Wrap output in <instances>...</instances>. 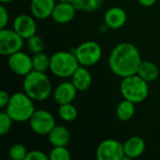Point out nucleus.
Segmentation results:
<instances>
[{"label": "nucleus", "mask_w": 160, "mask_h": 160, "mask_svg": "<svg viewBox=\"0 0 160 160\" xmlns=\"http://www.w3.org/2000/svg\"><path fill=\"white\" fill-rule=\"evenodd\" d=\"M22 87L34 101H44L52 94V83L45 72L32 70L24 76Z\"/></svg>", "instance_id": "f03ea898"}, {"label": "nucleus", "mask_w": 160, "mask_h": 160, "mask_svg": "<svg viewBox=\"0 0 160 160\" xmlns=\"http://www.w3.org/2000/svg\"><path fill=\"white\" fill-rule=\"evenodd\" d=\"M80 64L71 52L59 51L51 56L50 70L58 78H71Z\"/></svg>", "instance_id": "39448f33"}, {"label": "nucleus", "mask_w": 160, "mask_h": 160, "mask_svg": "<svg viewBox=\"0 0 160 160\" xmlns=\"http://www.w3.org/2000/svg\"><path fill=\"white\" fill-rule=\"evenodd\" d=\"M71 82L78 91H86L92 84V75L86 67L80 66L71 76Z\"/></svg>", "instance_id": "f3484780"}, {"label": "nucleus", "mask_w": 160, "mask_h": 160, "mask_svg": "<svg viewBox=\"0 0 160 160\" xmlns=\"http://www.w3.org/2000/svg\"><path fill=\"white\" fill-rule=\"evenodd\" d=\"M135 114V103L124 99L116 108V116L121 121H128Z\"/></svg>", "instance_id": "aec40b11"}, {"label": "nucleus", "mask_w": 160, "mask_h": 160, "mask_svg": "<svg viewBox=\"0 0 160 160\" xmlns=\"http://www.w3.org/2000/svg\"><path fill=\"white\" fill-rule=\"evenodd\" d=\"M58 114L63 121L72 122L77 118L78 111L77 108L72 103H68V104L59 105Z\"/></svg>", "instance_id": "4be33fe9"}, {"label": "nucleus", "mask_w": 160, "mask_h": 160, "mask_svg": "<svg viewBox=\"0 0 160 160\" xmlns=\"http://www.w3.org/2000/svg\"><path fill=\"white\" fill-rule=\"evenodd\" d=\"M36 18L33 15L21 14L18 15L13 22V29L24 39H28L37 33Z\"/></svg>", "instance_id": "9b49d317"}, {"label": "nucleus", "mask_w": 160, "mask_h": 160, "mask_svg": "<svg viewBox=\"0 0 160 160\" xmlns=\"http://www.w3.org/2000/svg\"><path fill=\"white\" fill-rule=\"evenodd\" d=\"M108 62L113 74L125 78L137 74L142 60L135 45L129 42H121L112 50Z\"/></svg>", "instance_id": "f257e3e1"}, {"label": "nucleus", "mask_w": 160, "mask_h": 160, "mask_svg": "<svg viewBox=\"0 0 160 160\" xmlns=\"http://www.w3.org/2000/svg\"><path fill=\"white\" fill-rule=\"evenodd\" d=\"M8 65L11 72L18 76H26L33 70L32 57L27 53L19 51L8 56Z\"/></svg>", "instance_id": "9d476101"}, {"label": "nucleus", "mask_w": 160, "mask_h": 160, "mask_svg": "<svg viewBox=\"0 0 160 160\" xmlns=\"http://www.w3.org/2000/svg\"><path fill=\"white\" fill-rule=\"evenodd\" d=\"M10 97L11 96H9L8 93L7 91H5V90H2L0 92V107L2 109L7 107V105H8L9 99H10Z\"/></svg>", "instance_id": "c756f323"}, {"label": "nucleus", "mask_w": 160, "mask_h": 160, "mask_svg": "<svg viewBox=\"0 0 160 160\" xmlns=\"http://www.w3.org/2000/svg\"><path fill=\"white\" fill-rule=\"evenodd\" d=\"M26 40H27L26 42L27 49L31 53L36 54V53H39L43 52L45 48V43L41 37L34 35Z\"/></svg>", "instance_id": "5701e85b"}, {"label": "nucleus", "mask_w": 160, "mask_h": 160, "mask_svg": "<svg viewBox=\"0 0 160 160\" xmlns=\"http://www.w3.org/2000/svg\"><path fill=\"white\" fill-rule=\"evenodd\" d=\"M23 40L24 38L13 28L0 29V53L4 56H9L21 51L23 46Z\"/></svg>", "instance_id": "0eeeda50"}, {"label": "nucleus", "mask_w": 160, "mask_h": 160, "mask_svg": "<svg viewBox=\"0 0 160 160\" xmlns=\"http://www.w3.org/2000/svg\"><path fill=\"white\" fill-rule=\"evenodd\" d=\"M99 0H83V10L86 12H91L96 10L99 7Z\"/></svg>", "instance_id": "cd10ccee"}, {"label": "nucleus", "mask_w": 160, "mask_h": 160, "mask_svg": "<svg viewBox=\"0 0 160 160\" xmlns=\"http://www.w3.org/2000/svg\"><path fill=\"white\" fill-rule=\"evenodd\" d=\"M3 4H7V3H10L11 1H13V0H0Z\"/></svg>", "instance_id": "473e14b6"}, {"label": "nucleus", "mask_w": 160, "mask_h": 160, "mask_svg": "<svg viewBox=\"0 0 160 160\" xmlns=\"http://www.w3.org/2000/svg\"><path fill=\"white\" fill-rule=\"evenodd\" d=\"M25 160H50V158L49 156L45 155V153H43L42 151L32 150L27 153Z\"/></svg>", "instance_id": "bb28decb"}, {"label": "nucleus", "mask_w": 160, "mask_h": 160, "mask_svg": "<svg viewBox=\"0 0 160 160\" xmlns=\"http://www.w3.org/2000/svg\"><path fill=\"white\" fill-rule=\"evenodd\" d=\"M145 150V142L139 136L130 137L124 143L125 156L122 160H130L141 157Z\"/></svg>", "instance_id": "2eb2a0df"}, {"label": "nucleus", "mask_w": 160, "mask_h": 160, "mask_svg": "<svg viewBox=\"0 0 160 160\" xmlns=\"http://www.w3.org/2000/svg\"><path fill=\"white\" fill-rule=\"evenodd\" d=\"M59 2H72L73 0H58Z\"/></svg>", "instance_id": "72a5a7b5"}, {"label": "nucleus", "mask_w": 160, "mask_h": 160, "mask_svg": "<svg viewBox=\"0 0 160 160\" xmlns=\"http://www.w3.org/2000/svg\"><path fill=\"white\" fill-rule=\"evenodd\" d=\"M13 119L8 114L6 111L0 112V135L4 136L9 132L12 126Z\"/></svg>", "instance_id": "a878e982"}, {"label": "nucleus", "mask_w": 160, "mask_h": 160, "mask_svg": "<svg viewBox=\"0 0 160 160\" xmlns=\"http://www.w3.org/2000/svg\"><path fill=\"white\" fill-rule=\"evenodd\" d=\"M76 11L71 2H59L53 8L52 18L57 23H68L74 19Z\"/></svg>", "instance_id": "4468645a"}, {"label": "nucleus", "mask_w": 160, "mask_h": 160, "mask_svg": "<svg viewBox=\"0 0 160 160\" xmlns=\"http://www.w3.org/2000/svg\"><path fill=\"white\" fill-rule=\"evenodd\" d=\"M49 158L50 160H70L71 155L67 146H53Z\"/></svg>", "instance_id": "b1692460"}, {"label": "nucleus", "mask_w": 160, "mask_h": 160, "mask_svg": "<svg viewBox=\"0 0 160 160\" xmlns=\"http://www.w3.org/2000/svg\"><path fill=\"white\" fill-rule=\"evenodd\" d=\"M100 2H102V1H107V0H99Z\"/></svg>", "instance_id": "f704fd0d"}, {"label": "nucleus", "mask_w": 160, "mask_h": 160, "mask_svg": "<svg viewBox=\"0 0 160 160\" xmlns=\"http://www.w3.org/2000/svg\"><path fill=\"white\" fill-rule=\"evenodd\" d=\"M78 90L72 82H63L59 83L53 91V98L58 105L72 103L76 98Z\"/></svg>", "instance_id": "f8f14e48"}, {"label": "nucleus", "mask_w": 160, "mask_h": 160, "mask_svg": "<svg viewBox=\"0 0 160 160\" xmlns=\"http://www.w3.org/2000/svg\"><path fill=\"white\" fill-rule=\"evenodd\" d=\"M55 5V0H31L30 10L36 19L45 20L52 17Z\"/></svg>", "instance_id": "dca6fc26"}, {"label": "nucleus", "mask_w": 160, "mask_h": 160, "mask_svg": "<svg viewBox=\"0 0 160 160\" xmlns=\"http://www.w3.org/2000/svg\"><path fill=\"white\" fill-rule=\"evenodd\" d=\"M32 61H33V70L39 71V72H46L48 69H50L51 57H49L43 52L34 54V56L32 57Z\"/></svg>", "instance_id": "412c9836"}, {"label": "nucleus", "mask_w": 160, "mask_h": 160, "mask_svg": "<svg viewBox=\"0 0 160 160\" xmlns=\"http://www.w3.org/2000/svg\"><path fill=\"white\" fill-rule=\"evenodd\" d=\"M71 3L76 10H83V0H73Z\"/></svg>", "instance_id": "7c9ffc66"}, {"label": "nucleus", "mask_w": 160, "mask_h": 160, "mask_svg": "<svg viewBox=\"0 0 160 160\" xmlns=\"http://www.w3.org/2000/svg\"><path fill=\"white\" fill-rule=\"evenodd\" d=\"M31 129L38 135H48L56 126L53 115L46 110L35 111L29 120Z\"/></svg>", "instance_id": "6e6552de"}, {"label": "nucleus", "mask_w": 160, "mask_h": 160, "mask_svg": "<svg viewBox=\"0 0 160 160\" xmlns=\"http://www.w3.org/2000/svg\"><path fill=\"white\" fill-rule=\"evenodd\" d=\"M0 29L6 28L8 22V12L4 6L0 7Z\"/></svg>", "instance_id": "c85d7f7f"}, {"label": "nucleus", "mask_w": 160, "mask_h": 160, "mask_svg": "<svg viewBox=\"0 0 160 160\" xmlns=\"http://www.w3.org/2000/svg\"><path fill=\"white\" fill-rule=\"evenodd\" d=\"M5 109L13 121L19 123L29 121L36 111L34 100L24 92H17L11 95Z\"/></svg>", "instance_id": "7ed1b4c3"}, {"label": "nucleus", "mask_w": 160, "mask_h": 160, "mask_svg": "<svg viewBox=\"0 0 160 160\" xmlns=\"http://www.w3.org/2000/svg\"><path fill=\"white\" fill-rule=\"evenodd\" d=\"M28 151L22 143H15L9 149V157L12 160H25Z\"/></svg>", "instance_id": "393cba45"}, {"label": "nucleus", "mask_w": 160, "mask_h": 160, "mask_svg": "<svg viewBox=\"0 0 160 160\" xmlns=\"http://www.w3.org/2000/svg\"><path fill=\"white\" fill-rule=\"evenodd\" d=\"M138 2L143 7H152L157 3V0H138Z\"/></svg>", "instance_id": "2f4dec72"}, {"label": "nucleus", "mask_w": 160, "mask_h": 160, "mask_svg": "<svg viewBox=\"0 0 160 160\" xmlns=\"http://www.w3.org/2000/svg\"><path fill=\"white\" fill-rule=\"evenodd\" d=\"M120 91L124 99H128L135 104L143 102L149 94V85L138 74L122 78Z\"/></svg>", "instance_id": "20e7f679"}, {"label": "nucleus", "mask_w": 160, "mask_h": 160, "mask_svg": "<svg viewBox=\"0 0 160 160\" xmlns=\"http://www.w3.org/2000/svg\"><path fill=\"white\" fill-rule=\"evenodd\" d=\"M98 160H122L125 152L124 144L113 139H107L101 142L96 152Z\"/></svg>", "instance_id": "1a4fd4ad"}, {"label": "nucleus", "mask_w": 160, "mask_h": 160, "mask_svg": "<svg viewBox=\"0 0 160 160\" xmlns=\"http://www.w3.org/2000/svg\"><path fill=\"white\" fill-rule=\"evenodd\" d=\"M127 20V12L120 7L110 8L104 14V23L111 29H119L123 27L126 24Z\"/></svg>", "instance_id": "ddd939ff"}, {"label": "nucleus", "mask_w": 160, "mask_h": 160, "mask_svg": "<svg viewBox=\"0 0 160 160\" xmlns=\"http://www.w3.org/2000/svg\"><path fill=\"white\" fill-rule=\"evenodd\" d=\"M73 52L80 66L87 68L99 62L102 56V48L98 42L94 40H87L81 43Z\"/></svg>", "instance_id": "423d86ee"}, {"label": "nucleus", "mask_w": 160, "mask_h": 160, "mask_svg": "<svg viewBox=\"0 0 160 160\" xmlns=\"http://www.w3.org/2000/svg\"><path fill=\"white\" fill-rule=\"evenodd\" d=\"M47 136L52 146H67L70 141L69 131L64 126H55Z\"/></svg>", "instance_id": "a211bd4d"}, {"label": "nucleus", "mask_w": 160, "mask_h": 160, "mask_svg": "<svg viewBox=\"0 0 160 160\" xmlns=\"http://www.w3.org/2000/svg\"><path fill=\"white\" fill-rule=\"evenodd\" d=\"M137 74L144 81L149 82H154L158 79L159 75V70L155 63L150 61H142L139 67Z\"/></svg>", "instance_id": "6ab92c4d"}]
</instances>
